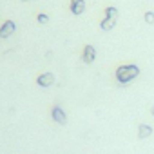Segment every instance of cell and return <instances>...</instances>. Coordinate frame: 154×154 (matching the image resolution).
<instances>
[{
	"label": "cell",
	"mask_w": 154,
	"mask_h": 154,
	"mask_svg": "<svg viewBox=\"0 0 154 154\" xmlns=\"http://www.w3.org/2000/svg\"><path fill=\"white\" fill-rule=\"evenodd\" d=\"M114 76H116V82L118 84L127 85L129 82H132L134 78L140 76V67L134 65V63H123V65H120L114 71Z\"/></svg>",
	"instance_id": "cell-1"
},
{
	"label": "cell",
	"mask_w": 154,
	"mask_h": 154,
	"mask_svg": "<svg viewBox=\"0 0 154 154\" xmlns=\"http://www.w3.org/2000/svg\"><path fill=\"white\" fill-rule=\"evenodd\" d=\"M51 118H53L58 125H65V123H67V114H65V111H63L60 105H54V107L51 109Z\"/></svg>",
	"instance_id": "cell-2"
},
{
	"label": "cell",
	"mask_w": 154,
	"mask_h": 154,
	"mask_svg": "<svg viewBox=\"0 0 154 154\" xmlns=\"http://www.w3.org/2000/svg\"><path fill=\"white\" fill-rule=\"evenodd\" d=\"M15 31H17V24L13 20H6L0 26V38H9V36H13Z\"/></svg>",
	"instance_id": "cell-3"
},
{
	"label": "cell",
	"mask_w": 154,
	"mask_h": 154,
	"mask_svg": "<svg viewBox=\"0 0 154 154\" xmlns=\"http://www.w3.org/2000/svg\"><path fill=\"white\" fill-rule=\"evenodd\" d=\"M85 0H69V9H71V13L72 15H84L85 13Z\"/></svg>",
	"instance_id": "cell-4"
},
{
	"label": "cell",
	"mask_w": 154,
	"mask_h": 154,
	"mask_svg": "<svg viewBox=\"0 0 154 154\" xmlns=\"http://www.w3.org/2000/svg\"><path fill=\"white\" fill-rule=\"evenodd\" d=\"M94 60H96V49H94V45L87 44L84 47V53H82V62L84 63H93Z\"/></svg>",
	"instance_id": "cell-5"
},
{
	"label": "cell",
	"mask_w": 154,
	"mask_h": 154,
	"mask_svg": "<svg viewBox=\"0 0 154 154\" xmlns=\"http://www.w3.org/2000/svg\"><path fill=\"white\" fill-rule=\"evenodd\" d=\"M36 84L40 85V87H51L53 84H54V76H53V72H42V74H38L36 76Z\"/></svg>",
	"instance_id": "cell-6"
},
{
	"label": "cell",
	"mask_w": 154,
	"mask_h": 154,
	"mask_svg": "<svg viewBox=\"0 0 154 154\" xmlns=\"http://www.w3.org/2000/svg\"><path fill=\"white\" fill-rule=\"evenodd\" d=\"M149 136H152V127L147 125V123H140L138 125V138L140 140H145Z\"/></svg>",
	"instance_id": "cell-7"
},
{
	"label": "cell",
	"mask_w": 154,
	"mask_h": 154,
	"mask_svg": "<svg viewBox=\"0 0 154 154\" xmlns=\"http://www.w3.org/2000/svg\"><path fill=\"white\" fill-rule=\"evenodd\" d=\"M116 20H118V18L105 17V18L100 22V27H102V31H111V29H114V26H116Z\"/></svg>",
	"instance_id": "cell-8"
},
{
	"label": "cell",
	"mask_w": 154,
	"mask_h": 154,
	"mask_svg": "<svg viewBox=\"0 0 154 154\" xmlns=\"http://www.w3.org/2000/svg\"><path fill=\"white\" fill-rule=\"evenodd\" d=\"M105 17L118 18V8H114V6H107V8H105Z\"/></svg>",
	"instance_id": "cell-9"
},
{
	"label": "cell",
	"mask_w": 154,
	"mask_h": 154,
	"mask_svg": "<svg viewBox=\"0 0 154 154\" xmlns=\"http://www.w3.org/2000/svg\"><path fill=\"white\" fill-rule=\"evenodd\" d=\"M36 22H38V24H47V22H49V17H47L45 13H38V15H36Z\"/></svg>",
	"instance_id": "cell-10"
},
{
	"label": "cell",
	"mask_w": 154,
	"mask_h": 154,
	"mask_svg": "<svg viewBox=\"0 0 154 154\" xmlns=\"http://www.w3.org/2000/svg\"><path fill=\"white\" fill-rule=\"evenodd\" d=\"M143 18H145L147 24H154V13L152 11H145V17Z\"/></svg>",
	"instance_id": "cell-11"
},
{
	"label": "cell",
	"mask_w": 154,
	"mask_h": 154,
	"mask_svg": "<svg viewBox=\"0 0 154 154\" xmlns=\"http://www.w3.org/2000/svg\"><path fill=\"white\" fill-rule=\"evenodd\" d=\"M150 112H152V116H154V105H152V107H150Z\"/></svg>",
	"instance_id": "cell-12"
},
{
	"label": "cell",
	"mask_w": 154,
	"mask_h": 154,
	"mask_svg": "<svg viewBox=\"0 0 154 154\" xmlns=\"http://www.w3.org/2000/svg\"><path fill=\"white\" fill-rule=\"evenodd\" d=\"M22 2H31V0H22Z\"/></svg>",
	"instance_id": "cell-13"
}]
</instances>
